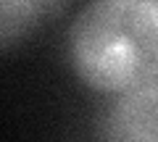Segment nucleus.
Instances as JSON below:
<instances>
[{"instance_id": "1", "label": "nucleus", "mask_w": 158, "mask_h": 142, "mask_svg": "<svg viewBox=\"0 0 158 142\" xmlns=\"http://www.w3.org/2000/svg\"><path fill=\"white\" fill-rule=\"evenodd\" d=\"M69 61L103 92L158 79V0H95L69 29Z\"/></svg>"}, {"instance_id": "3", "label": "nucleus", "mask_w": 158, "mask_h": 142, "mask_svg": "<svg viewBox=\"0 0 158 142\" xmlns=\"http://www.w3.org/2000/svg\"><path fill=\"white\" fill-rule=\"evenodd\" d=\"M69 0H0V50L56 18Z\"/></svg>"}, {"instance_id": "2", "label": "nucleus", "mask_w": 158, "mask_h": 142, "mask_svg": "<svg viewBox=\"0 0 158 142\" xmlns=\"http://www.w3.org/2000/svg\"><path fill=\"white\" fill-rule=\"evenodd\" d=\"M103 142H158V79L116 95L103 119Z\"/></svg>"}]
</instances>
